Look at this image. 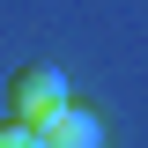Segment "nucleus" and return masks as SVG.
Segmentation results:
<instances>
[{"mask_svg": "<svg viewBox=\"0 0 148 148\" xmlns=\"http://www.w3.org/2000/svg\"><path fill=\"white\" fill-rule=\"evenodd\" d=\"M74 104V89H67V74L59 67H45V59H30V67H15V82H8V119L15 126H45V119H59V111Z\"/></svg>", "mask_w": 148, "mask_h": 148, "instance_id": "nucleus-1", "label": "nucleus"}, {"mask_svg": "<svg viewBox=\"0 0 148 148\" xmlns=\"http://www.w3.org/2000/svg\"><path fill=\"white\" fill-rule=\"evenodd\" d=\"M111 133H104V111H89V104H67L59 119H45L37 126V148H104Z\"/></svg>", "mask_w": 148, "mask_h": 148, "instance_id": "nucleus-2", "label": "nucleus"}, {"mask_svg": "<svg viewBox=\"0 0 148 148\" xmlns=\"http://www.w3.org/2000/svg\"><path fill=\"white\" fill-rule=\"evenodd\" d=\"M0 148H37V133L15 126V119H0Z\"/></svg>", "mask_w": 148, "mask_h": 148, "instance_id": "nucleus-3", "label": "nucleus"}]
</instances>
